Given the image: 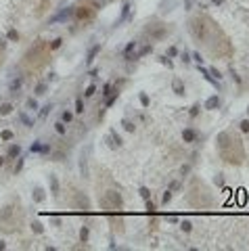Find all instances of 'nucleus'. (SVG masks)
Segmentation results:
<instances>
[{"label": "nucleus", "instance_id": "1", "mask_svg": "<svg viewBox=\"0 0 249 251\" xmlns=\"http://www.w3.org/2000/svg\"><path fill=\"white\" fill-rule=\"evenodd\" d=\"M216 144H218L220 157L224 159L226 163H232V165L243 163V159H245V149H243L241 138H237L235 134H230V132H220L218 138H216Z\"/></svg>", "mask_w": 249, "mask_h": 251}, {"label": "nucleus", "instance_id": "2", "mask_svg": "<svg viewBox=\"0 0 249 251\" xmlns=\"http://www.w3.org/2000/svg\"><path fill=\"white\" fill-rule=\"evenodd\" d=\"M48 52H50L48 44L44 42V40H38L34 46H32L29 50H27V52H25L23 63L27 65V67H38V65H42V63L48 59Z\"/></svg>", "mask_w": 249, "mask_h": 251}, {"label": "nucleus", "instance_id": "3", "mask_svg": "<svg viewBox=\"0 0 249 251\" xmlns=\"http://www.w3.org/2000/svg\"><path fill=\"white\" fill-rule=\"evenodd\" d=\"M21 222V211H19V203L15 205H4L2 209H0V228L2 230H6V232H11L17 228V224Z\"/></svg>", "mask_w": 249, "mask_h": 251}, {"label": "nucleus", "instance_id": "4", "mask_svg": "<svg viewBox=\"0 0 249 251\" xmlns=\"http://www.w3.org/2000/svg\"><path fill=\"white\" fill-rule=\"evenodd\" d=\"M101 205L105 207V209H121V205H124V199H121V195L117 191H107L103 195V199H101Z\"/></svg>", "mask_w": 249, "mask_h": 251}, {"label": "nucleus", "instance_id": "5", "mask_svg": "<svg viewBox=\"0 0 249 251\" xmlns=\"http://www.w3.org/2000/svg\"><path fill=\"white\" fill-rule=\"evenodd\" d=\"M73 17H75L78 21H90V19L94 17V9H92L90 4H84V6H75V13H73Z\"/></svg>", "mask_w": 249, "mask_h": 251}, {"label": "nucleus", "instance_id": "6", "mask_svg": "<svg viewBox=\"0 0 249 251\" xmlns=\"http://www.w3.org/2000/svg\"><path fill=\"white\" fill-rule=\"evenodd\" d=\"M73 13H75V6H67V9H63L59 15H55V17H50L48 19V23H57V21H67L73 17Z\"/></svg>", "mask_w": 249, "mask_h": 251}, {"label": "nucleus", "instance_id": "7", "mask_svg": "<svg viewBox=\"0 0 249 251\" xmlns=\"http://www.w3.org/2000/svg\"><path fill=\"white\" fill-rule=\"evenodd\" d=\"M107 143H109L111 149H117V146H121V138H119V134L115 130H111L107 134Z\"/></svg>", "mask_w": 249, "mask_h": 251}, {"label": "nucleus", "instance_id": "8", "mask_svg": "<svg viewBox=\"0 0 249 251\" xmlns=\"http://www.w3.org/2000/svg\"><path fill=\"white\" fill-rule=\"evenodd\" d=\"M220 107V96L218 94H212L207 101H205V105H203V109H207V111H213V109Z\"/></svg>", "mask_w": 249, "mask_h": 251}, {"label": "nucleus", "instance_id": "9", "mask_svg": "<svg viewBox=\"0 0 249 251\" xmlns=\"http://www.w3.org/2000/svg\"><path fill=\"white\" fill-rule=\"evenodd\" d=\"M172 90H174L178 96H184V92H186V90H184V82H182L180 78H174V80H172Z\"/></svg>", "mask_w": 249, "mask_h": 251}, {"label": "nucleus", "instance_id": "10", "mask_svg": "<svg viewBox=\"0 0 249 251\" xmlns=\"http://www.w3.org/2000/svg\"><path fill=\"white\" fill-rule=\"evenodd\" d=\"M98 52H101V44H94V46L88 50V55H86V65H92V61L96 59Z\"/></svg>", "mask_w": 249, "mask_h": 251}, {"label": "nucleus", "instance_id": "11", "mask_svg": "<svg viewBox=\"0 0 249 251\" xmlns=\"http://www.w3.org/2000/svg\"><path fill=\"white\" fill-rule=\"evenodd\" d=\"M182 138H184V143H195L197 140V132L193 130V128H186V130L182 132Z\"/></svg>", "mask_w": 249, "mask_h": 251}, {"label": "nucleus", "instance_id": "12", "mask_svg": "<svg viewBox=\"0 0 249 251\" xmlns=\"http://www.w3.org/2000/svg\"><path fill=\"white\" fill-rule=\"evenodd\" d=\"M48 184H50V192L57 197V195H59V180H57V176L50 174V176H48Z\"/></svg>", "mask_w": 249, "mask_h": 251}, {"label": "nucleus", "instance_id": "13", "mask_svg": "<svg viewBox=\"0 0 249 251\" xmlns=\"http://www.w3.org/2000/svg\"><path fill=\"white\" fill-rule=\"evenodd\" d=\"M44 199H46L44 188H42V186H36V188H34V201H36V203H42Z\"/></svg>", "mask_w": 249, "mask_h": 251}, {"label": "nucleus", "instance_id": "14", "mask_svg": "<svg viewBox=\"0 0 249 251\" xmlns=\"http://www.w3.org/2000/svg\"><path fill=\"white\" fill-rule=\"evenodd\" d=\"M13 103H2V105H0V115H2V117H4V115H9V113H13Z\"/></svg>", "mask_w": 249, "mask_h": 251}, {"label": "nucleus", "instance_id": "15", "mask_svg": "<svg viewBox=\"0 0 249 251\" xmlns=\"http://www.w3.org/2000/svg\"><path fill=\"white\" fill-rule=\"evenodd\" d=\"M46 90H48V84H46V82H40L38 86H36L34 92H36L38 96H42V94H46Z\"/></svg>", "mask_w": 249, "mask_h": 251}, {"label": "nucleus", "instance_id": "16", "mask_svg": "<svg viewBox=\"0 0 249 251\" xmlns=\"http://www.w3.org/2000/svg\"><path fill=\"white\" fill-rule=\"evenodd\" d=\"M21 155V146L19 144H11L9 146V157H19Z\"/></svg>", "mask_w": 249, "mask_h": 251}, {"label": "nucleus", "instance_id": "17", "mask_svg": "<svg viewBox=\"0 0 249 251\" xmlns=\"http://www.w3.org/2000/svg\"><path fill=\"white\" fill-rule=\"evenodd\" d=\"M50 111H52V105L48 103V105H44V107L40 109V113H38V117H40V120H44V117H46V115H48V113H50Z\"/></svg>", "mask_w": 249, "mask_h": 251}, {"label": "nucleus", "instance_id": "18", "mask_svg": "<svg viewBox=\"0 0 249 251\" xmlns=\"http://www.w3.org/2000/svg\"><path fill=\"white\" fill-rule=\"evenodd\" d=\"M32 230H34L36 234H42V232H44V226H42V222L34 220V222H32Z\"/></svg>", "mask_w": 249, "mask_h": 251}, {"label": "nucleus", "instance_id": "19", "mask_svg": "<svg viewBox=\"0 0 249 251\" xmlns=\"http://www.w3.org/2000/svg\"><path fill=\"white\" fill-rule=\"evenodd\" d=\"M88 237H90V230H88V226H82V228H80V241H82V243H86V241H88Z\"/></svg>", "mask_w": 249, "mask_h": 251}, {"label": "nucleus", "instance_id": "20", "mask_svg": "<svg viewBox=\"0 0 249 251\" xmlns=\"http://www.w3.org/2000/svg\"><path fill=\"white\" fill-rule=\"evenodd\" d=\"M55 130L59 132L61 136H63V134H67V126H65V121H57V124H55Z\"/></svg>", "mask_w": 249, "mask_h": 251}, {"label": "nucleus", "instance_id": "21", "mask_svg": "<svg viewBox=\"0 0 249 251\" xmlns=\"http://www.w3.org/2000/svg\"><path fill=\"white\" fill-rule=\"evenodd\" d=\"M180 230H182V232H190V230H193L190 220H182V222H180Z\"/></svg>", "mask_w": 249, "mask_h": 251}, {"label": "nucleus", "instance_id": "22", "mask_svg": "<svg viewBox=\"0 0 249 251\" xmlns=\"http://www.w3.org/2000/svg\"><path fill=\"white\" fill-rule=\"evenodd\" d=\"M25 105H27V109H29V111H36V109H38V101L32 96V98H27V101H25Z\"/></svg>", "mask_w": 249, "mask_h": 251}, {"label": "nucleus", "instance_id": "23", "mask_svg": "<svg viewBox=\"0 0 249 251\" xmlns=\"http://www.w3.org/2000/svg\"><path fill=\"white\" fill-rule=\"evenodd\" d=\"M111 92H115V90H113V84H111V82H107L105 86H103V96L107 98V96L111 94Z\"/></svg>", "mask_w": 249, "mask_h": 251}, {"label": "nucleus", "instance_id": "24", "mask_svg": "<svg viewBox=\"0 0 249 251\" xmlns=\"http://www.w3.org/2000/svg\"><path fill=\"white\" fill-rule=\"evenodd\" d=\"M140 105L142 107H149V105H151V98H149L147 92H140Z\"/></svg>", "mask_w": 249, "mask_h": 251}, {"label": "nucleus", "instance_id": "25", "mask_svg": "<svg viewBox=\"0 0 249 251\" xmlns=\"http://www.w3.org/2000/svg\"><path fill=\"white\" fill-rule=\"evenodd\" d=\"M75 113H84V101H82V96H78V98H75Z\"/></svg>", "mask_w": 249, "mask_h": 251}, {"label": "nucleus", "instance_id": "26", "mask_svg": "<svg viewBox=\"0 0 249 251\" xmlns=\"http://www.w3.org/2000/svg\"><path fill=\"white\" fill-rule=\"evenodd\" d=\"M138 192H140V197L144 199V201H147V199H151V191H149L147 186H140V188H138Z\"/></svg>", "mask_w": 249, "mask_h": 251}, {"label": "nucleus", "instance_id": "27", "mask_svg": "<svg viewBox=\"0 0 249 251\" xmlns=\"http://www.w3.org/2000/svg\"><path fill=\"white\" fill-rule=\"evenodd\" d=\"M13 136H15V134H13L11 130H2L0 132V138H2V140H13Z\"/></svg>", "mask_w": 249, "mask_h": 251}, {"label": "nucleus", "instance_id": "28", "mask_svg": "<svg viewBox=\"0 0 249 251\" xmlns=\"http://www.w3.org/2000/svg\"><path fill=\"white\" fill-rule=\"evenodd\" d=\"M61 44H63V40H61V38H55V40H52V42L48 44V48H50V50H57V48H59Z\"/></svg>", "mask_w": 249, "mask_h": 251}, {"label": "nucleus", "instance_id": "29", "mask_svg": "<svg viewBox=\"0 0 249 251\" xmlns=\"http://www.w3.org/2000/svg\"><path fill=\"white\" fill-rule=\"evenodd\" d=\"M19 120L23 121V126H27V128H32V126H34V121L29 120V117H27L25 113H21V115H19Z\"/></svg>", "mask_w": 249, "mask_h": 251}, {"label": "nucleus", "instance_id": "30", "mask_svg": "<svg viewBox=\"0 0 249 251\" xmlns=\"http://www.w3.org/2000/svg\"><path fill=\"white\" fill-rule=\"evenodd\" d=\"M170 201H172V191L167 188V191L163 192V197H161V203H163V205H167V203H170Z\"/></svg>", "mask_w": 249, "mask_h": 251}, {"label": "nucleus", "instance_id": "31", "mask_svg": "<svg viewBox=\"0 0 249 251\" xmlns=\"http://www.w3.org/2000/svg\"><path fill=\"white\" fill-rule=\"evenodd\" d=\"M96 92V86L94 84H90V86H86V90H84V96H92Z\"/></svg>", "mask_w": 249, "mask_h": 251}, {"label": "nucleus", "instance_id": "32", "mask_svg": "<svg viewBox=\"0 0 249 251\" xmlns=\"http://www.w3.org/2000/svg\"><path fill=\"white\" fill-rule=\"evenodd\" d=\"M29 151H32V153H42V144H40V140H36V143L29 146Z\"/></svg>", "mask_w": 249, "mask_h": 251}, {"label": "nucleus", "instance_id": "33", "mask_svg": "<svg viewBox=\"0 0 249 251\" xmlns=\"http://www.w3.org/2000/svg\"><path fill=\"white\" fill-rule=\"evenodd\" d=\"M6 38H9L11 42H15V40H19V34H17V29H9V34H6Z\"/></svg>", "mask_w": 249, "mask_h": 251}, {"label": "nucleus", "instance_id": "34", "mask_svg": "<svg viewBox=\"0 0 249 251\" xmlns=\"http://www.w3.org/2000/svg\"><path fill=\"white\" fill-rule=\"evenodd\" d=\"M199 111H201V105H199V103H197V105H193V107H190V117H197V115H199Z\"/></svg>", "mask_w": 249, "mask_h": 251}, {"label": "nucleus", "instance_id": "35", "mask_svg": "<svg viewBox=\"0 0 249 251\" xmlns=\"http://www.w3.org/2000/svg\"><path fill=\"white\" fill-rule=\"evenodd\" d=\"M128 11H130V4H124V9H121V19H119L117 23H121V21L126 19V15H128ZM117 23H115V25H117Z\"/></svg>", "mask_w": 249, "mask_h": 251}, {"label": "nucleus", "instance_id": "36", "mask_svg": "<svg viewBox=\"0 0 249 251\" xmlns=\"http://www.w3.org/2000/svg\"><path fill=\"white\" fill-rule=\"evenodd\" d=\"M144 205H147V211H149V214H153V211H155V203L151 201V199H147V201H144Z\"/></svg>", "mask_w": 249, "mask_h": 251}, {"label": "nucleus", "instance_id": "37", "mask_svg": "<svg viewBox=\"0 0 249 251\" xmlns=\"http://www.w3.org/2000/svg\"><path fill=\"white\" fill-rule=\"evenodd\" d=\"M134 48H136V42H130V44H128V46L124 48V55H126V57H128V55H130L132 50H134Z\"/></svg>", "mask_w": 249, "mask_h": 251}, {"label": "nucleus", "instance_id": "38", "mask_svg": "<svg viewBox=\"0 0 249 251\" xmlns=\"http://www.w3.org/2000/svg\"><path fill=\"white\" fill-rule=\"evenodd\" d=\"M121 124H124V128H126V130H128V132H134V124H132L130 120H124V121H121Z\"/></svg>", "mask_w": 249, "mask_h": 251}, {"label": "nucleus", "instance_id": "39", "mask_svg": "<svg viewBox=\"0 0 249 251\" xmlns=\"http://www.w3.org/2000/svg\"><path fill=\"white\" fill-rule=\"evenodd\" d=\"M239 126H241V132H245V134L249 132V120H243L241 124H239Z\"/></svg>", "mask_w": 249, "mask_h": 251}, {"label": "nucleus", "instance_id": "40", "mask_svg": "<svg viewBox=\"0 0 249 251\" xmlns=\"http://www.w3.org/2000/svg\"><path fill=\"white\" fill-rule=\"evenodd\" d=\"M61 117H63V121H65V124H69V121L73 120V113H69V111H65V113H63Z\"/></svg>", "mask_w": 249, "mask_h": 251}, {"label": "nucleus", "instance_id": "41", "mask_svg": "<svg viewBox=\"0 0 249 251\" xmlns=\"http://www.w3.org/2000/svg\"><path fill=\"white\" fill-rule=\"evenodd\" d=\"M209 73H212V75L216 78V80H222V73L218 71V67H212V69H209Z\"/></svg>", "mask_w": 249, "mask_h": 251}, {"label": "nucleus", "instance_id": "42", "mask_svg": "<svg viewBox=\"0 0 249 251\" xmlns=\"http://www.w3.org/2000/svg\"><path fill=\"white\" fill-rule=\"evenodd\" d=\"M19 88H21V80H13L11 82V90L15 92V90H19Z\"/></svg>", "mask_w": 249, "mask_h": 251}, {"label": "nucleus", "instance_id": "43", "mask_svg": "<svg viewBox=\"0 0 249 251\" xmlns=\"http://www.w3.org/2000/svg\"><path fill=\"white\" fill-rule=\"evenodd\" d=\"M213 182H216L218 186H224V178H222V174H218V176L213 178Z\"/></svg>", "mask_w": 249, "mask_h": 251}, {"label": "nucleus", "instance_id": "44", "mask_svg": "<svg viewBox=\"0 0 249 251\" xmlns=\"http://www.w3.org/2000/svg\"><path fill=\"white\" fill-rule=\"evenodd\" d=\"M176 55H178V48L176 46H170V48H167V57H176Z\"/></svg>", "mask_w": 249, "mask_h": 251}, {"label": "nucleus", "instance_id": "45", "mask_svg": "<svg viewBox=\"0 0 249 251\" xmlns=\"http://www.w3.org/2000/svg\"><path fill=\"white\" fill-rule=\"evenodd\" d=\"M21 167H23V159L19 157V161H17V165H15V174H19V172H21Z\"/></svg>", "mask_w": 249, "mask_h": 251}, {"label": "nucleus", "instance_id": "46", "mask_svg": "<svg viewBox=\"0 0 249 251\" xmlns=\"http://www.w3.org/2000/svg\"><path fill=\"white\" fill-rule=\"evenodd\" d=\"M178 188H180V182H172V184H170V191H172V192L178 191Z\"/></svg>", "mask_w": 249, "mask_h": 251}, {"label": "nucleus", "instance_id": "47", "mask_svg": "<svg viewBox=\"0 0 249 251\" xmlns=\"http://www.w3.org/2000/svg\"><path fill=\"white\" fill-rule=\"evenodd\" d=\"M88 75H90V78H96V75H98V69H96V67H92V69L88 71Z\"/></svg>", "mask_w": 249, "mask_h": 251}, {"label": "nucleus", "instance_id": "48", "mask_svg": "<svg viewBox=\"0 0 249 251\" xmlns=\"http://www.w3.org/2000/svg\"><path fill=\"white\" fill-rule=\"evenodd\" d=\"M193 59H195V61H197V63H199V65H201V55H199V52H195V55H193Z\"/></svg>", "mask_w": 249, "mask_h": 251}, {"label": "nucleus", "instance_id": "49", "mask_svg": "<svg viewBox=\"0 0 249 251\" xmlns=\"http://www.w3.org/2000/svg\"><path fill=\"white\" fill-rule=\"evenodd\" d=\"M182 61H184V63H189V61H190V57H189V52H182Z\"/></svg>", "mask_w": 249, "mask_h": 251}, {"label": "nucleus", "instance_id": "50", "mask_svg": "<svg viewBox=\"0 0 249 251\" xmlns=\"http://www.w3.org/2000/svg\"><path fill=\"white\" fill-rule=\"evenodd\" d=\"M213 4H216V6H218V4H222V2H224V0H212Z\"/></svg>", "mask_w": 249, "mask_h": 251}, {"label": "nucleus", "instance_id": "51", "mask_svg": "<svg viewBox=\"0 0 249 251\" xmlns=\"http://www.w3.org/2000/svg\"><path fill=\"white\" fill-rule=\"evenodd\" d=\"M4 247H6V245H4V243H2V241H0V251L4 249Z\"/></svg>", "mask_w": 249, "mask_h": 251}, {"label": "nucleus", "instance_id": "52", "mask_svg": "<svg viewBox=\"0 0 249 251\" xmlns=\"http://www.w3.org/2000/svg\"><path fill=\"white\" fill-rule=\"evenodd\" d=\"M4 165V157H0V167Z\"/></svg>", "mask_w": 249, "mask_h": 251}, {"label": "nucleus", "instance_id": "53", "mask_svg": "<svg viewBox=\"0 0 249 251\" xmlns=\"http://www.w3.org/2000/svg\"><path fill=\"white\" fill-rule=\"evenodd\" d=\"M247 115H249V107H247Z\"/></svg>", "mask_w": 249, "mask_h": 251}, {"label": "nucleus", "instance_id": "54", "mask_svg": "<svg viewBox=\"0 0 249 251\" xmlns=\"http://www.w3.org/2000/svg\"><path fill=\"white\" fill-rule=\"evenodd\" d=\"M0 61H2V59H0Z\"/></svg>", "mask_w": 249, "mask_h": 251}]
</instances>
